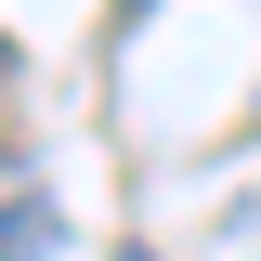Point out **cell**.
Segmentation results:
<instances>
[{
    "label": "cell",
    "mask_w": 261,
    "mask_h": 261,
    "mask_svg": "<svg viewBox=\"0 0 261 261\" xmlns=\"http://www.w3.org/2000/svg\"><path fill=\"white\" fill-rule=\"evenodd\" d=\"M0 79H13V39H0Z\"/></svg>",
    "instance_id": "3"
},
{
    "label": "cell",
    "mask_w": 261,
    "mask_h": 261,
    "mask_svg": "<svg viewBox=\"0 0 261 261\" xmlns=\"http://www.w3.org/2000/svg\"><path fill=\"white\" fill-rule=\"evenodd\" d=\"M130 261H144V248H130Z\"/></svg>",
    "instance_id": "4"
},
{
    "label": "cell",
    "mask_w": 261,
    "mask_h": 261,
    "mask_svg": "<svg viewBox=\"0 0 261 261\" xmlns=\"http://www.w3.org/2000/svg\"><path fill=\"white\" fill-rule=\"evenodd\" d=\"M118 13H157V0H118Z\"/></svg>",
    "instance_id": "2"
},
{
    "label": "cell",
    "mask_w": 261,
    "mask_h": 261,
    "mask_svg": "<svg viewBox=\"0 0 261 261\" xmlns=\"http://www.w3.org/2000/svg\"><path fill=\"white\" fill-rule=\"evenodd\" d=\"M0 261H53V209H39V196L0 209Z\"/></svg>",
    "instance_id": "1"
}]
</instances>
